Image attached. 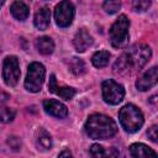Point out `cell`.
<instances>
[{
  "mask_svg": "<svg viewBox=\"0 0 158 158\" xmlns=\"http://www.w3.org/2000/svg\"><path fill=\"white\" fill-rule=\"evenodd\" d=\"M102 7L107 14H116L121 7V1L120 0H105L102 4Z\"/></svg>",
  "mask_w": 158,
  "mask_h": 158,
  "instance_id": "cell-21",
  "label": "cell"
},
{
  "mask_svg": "<svg viewBox=\"0 0 158 158\" xmlns=\"http://www.w3.org/2000/svg\"><path fill=\"white\" fill-rule=\"evenodd\" d=\"M156 84H157V67H152L141 78L137 79L136 88L141 91H146L152 86H154Z\"/></svg>",
  "mask_w": 158,
  "mask_h": 158,
  "instance_id": "cell-10",
  "label": "cell"
},
{
  "mask_svg": "<svg viewBox=\"0 0 158 158\" xmlns=\"http://www.w3.org/2000/svg\"><path fill=\"white\" fill-rule=\"evenodd\" d=\"M148 138L152 141V142H157V138H158V127L156 125H153L151 128H148Z\"/></svg>",
  "mask_w": 158,
  "mask_h": 158,
  "instance_id": "cell-24",
  "label": "cell"
},
{
  "mask_svg": "<svg viewBox=\"0 0 158 158\" xmlns=\"http://www.w3.org/2000/svg\"><path fill=\"white\" fill-rule=\"evenodd\" d=\"M70 156H72V153L69 151H63L59 153V157H70Z\"/></svg>",
  "mask_w": 158,
  "mask_h": 158,
  "instance_id": "cell-25",
  "label": "cell"
},
{
  "mask_svg": "<svg viewBox=\"0 0 158 158\" xmlns=\"http://www.w3.org/2000/svg\"><path fill=\"white\" fill-rule=\"evenodd\" d=\"M20 65L19 59L15 56H9L4 59L2 65V78L6 85L15 86L20 79Z\"/></svg>",
  "mask_w": 158,
  "mask_h": 158,
  "instance_id": "cell-7",
  "label": "cell"
},
{
  "mask_svg": "<svg viewBox=\"0 0 158 158\" xmlns=\"http://www.w3.org/2000/svg\"><path fill=\"white\" fill-rule=\"evenodd\" d=\"M93 42L94 41H93L91 35L86 30H84V28L79 30L77 32L74 40H73V44H74V48H75L77 52H84V51H86L93 44Z\"/></svg>",
  "mask_w": 158,
  "mask_h": 158,
  "instance_id": "cell-12",
  "label": "cell"
},
{
  "mask_svg": "<svg viewBox=\"0 0 158 158\" xmlns=\"http://www.w3.org/2000/svg\"><path fill=\"white\" fill-rule=\"evenodd\" d=\"M85 132L90 138L94 139H106L116 135L117 126L116 122L102 114H93L88 117L85 122Z\"/></svg>",
  "mask_w": 158,
  "mask_h": 158,
  "instance_id": "cell-2",
  "label": "cell"
},
{
  "mask_svg": "<svg viewBox=\"0 0 158 158\" xmlns=\"http://www.w3.org/2000/svg\"><path fill=\"white\" fill-rule=\"evenodd\" d=\"M130 21L125 15H120L110 28V42L115 48H123L128 44Z\"/></svg>",
  "mask_w": 158,
  "mask_h": 158,
  "instance_id": "cell-4",
  "label": "cell"
},
{
  "mask_svg": "<svg viewBox=\"0 0 158 158\" xmlns=\"http://www.w3.org/2000/svg\"><path fill=\"white\" fill-rule=\"evenodd\" d=\"M102 89V99L106 104L110 105H117L122 101L125 96V89L121 84L116 83L112 79H107L102 81L101 85Z\"/></svg>",
  "mask_w": 158,
  "mask_h": 158,
  "instance_id": "cell-6",
  "label": "cell"
},
{
  "mask_svg": "<svg viewBox=\"0 0 158 158\" xmlns=\"http://www.w3.org/2000/svg\"><path fill=\"white\" fill-rule=\"evenodd\" d=\"M44 75H46V69L43 64L38 62L31 63L28 65L27 75L25 79V88L31 93H38L44 81Z\"/></svg>",
  "mask_w": 158,
  "mask_h": 158,
  "instance_id": "cell-5",
  "label": "cell"
},
{
  "mask_svg": "<svg viewBox=\"0 0 158 158\" xmlns=\"http://www.w3.org/2000/svg\"><path fill=\"white\" fill-rule=\"evenodd\" d=\"M35 44H36L37 51L43 56H48L54 51V42L52 41V38H49L47 36L37 38Z\"/></svg>",
  "mask_w": 158,
  "mask_h": 158,
  "instance_id": "cell-15",
  "label": "cell"
},
{
  "mask_svg": "<svg viewBox=\"0 0 158 158\" xmlns=\"http://www.w3.org/2000/svg\"><path fill=\"white\" fill-rule=\"evenodd\" d=\"M68 68L75 75H80V74L85 73V64H84V62L80 58H77V57H73L72 59H69Z\"/></svg>",
  "mask_w": 158,
  "mask_h": 158,
  "instance_id": "cell-19",
  "label": "cell"
},
{
  "mask_svg": "<svg viewBox=\"0 0 158 158\" xmlns=\"http://www.w3.org/2000/svg\"><path fill=\"white\" fill-rule=\"evenodd\" d=\"M36 142H37V146L41 148V149H49L52 147V137L51 135L43 130V128H40L37 131V137H36Z\"/></svg>",
  "mask_w": 158,
  "mask_h": 158,
  "instance_id": "cell-17",
  "label": "cell"
},
{
  "mask_svg": "<svg viewBox=\"0 0 158 158\" xmlns=\"http://www.w3.org/2000/svg\"><path fill=\"white\" fill-rule=\"evenodd\" d=\"M48 89H49L51 93L58 95L59 98H62V99H64V100H70V99H73V96L75 95V90H74L73 88H69V86H58L54 74H52V75L49 77Z\"/></svg>",
  "mask_w": 158,
  "mask_h": 158,
  "instance_id": "cell-11",
  "label": "cell"
},
{
  "mask_svg": "<svg viewBox=\"0 0 158 158\" xmlns=\"http://www.w3.org/2000/svg\"><path fill=\"white\" fill-rule=\"evenodd\" d=\"M75 9L69 0L60 1L54 10V20L59 27H68L74 19Z\"/></svg>",
  "mask_w": 158,
  "mask_h": 158,
  "instance_id": "cell-8",
  "label": "cell"
},
{
  "mask_svg": "<svg viewBox=\"0 0 158 158\" xmlns=\"http://www.w3.org/2000/svg\"><path fill=\"white\" fill-rule=\"evenodd\" d=\"M151 6V0H132V7L137 12H143Z\"/></svg>",
  "mask_w": 158,
  "mask_h": 158,
  "instance_id": "cell-22",
  "label": "cell"
},
{
  "mask_svg": "<svg viewBox=\"0 0 158 158\" xmlns=\"http://www.w3.org/2000/svg\"><path fill=\"white\" fill-rule=\"evenodd\" d=\"M130 152L133 157L137 158H147V157H157V153L143 143H133L130 146Z\"/></svg>",
  "mask_w": 158,
  "mask_h": 158,
  "instance_id": "cell-14",
  "label": "cell"
},
{
  "mask_svg": "<svg viewBox=\"0 0 158 158\" xmlns=\"http://www.w3.org/2000/svg\"><path fill=\"white\" fill-rule=\"evenodd\" d=\"M43 109L47 114L58 117V118H64L68 115V109L64 104L59 102L58 100L54 99H48L43 101Z\"/></svg>",
  "mask_w": 158,
  "mask_h": 158,
  "instance_id": "cell-9",
  "label": "cell"
},
{
  "mask_svg": "<svg viewBox=\"0 0 158 158\" xmlns=\"http://www.w3.org/2000/svg\"><path fill=\"white\" fill-rule=\"evenodd\" d=\"M118 121L126 132L133 133L143 126L144 118L142 111L137 106L127 104L118 111Z\"/></svg>",
  "mask_w": 158,
  "mask_h": 158,
  "instance_id": "cell-3",
  "label": "cell"
},
{
  "mask_svg": "<svg viewBox=\"0 0 158 158\" xmlns=\"http://www.w3.org/2000/svg\"><path fill=\"white\" fill-rule=\"evenodd\" d=\"M90 154L93 156V157H105L107 153L104 151V148L101 147V146H99V144H93L91 147H90Z\"/></svg>",
  "mask_w": 158,
  "mask_h": 158,
  "instance_id": "cell-23",
  "label": "cell"
},
{
  "mask_svg": "<svg viewBox=\"0 0 158 158\" xmlns=\"http://www.w3.org/2000/svg\"><path fill=\"white\" fill-rule=\"evenodd\" d=\"M15 118V111L7 106H0V122L9 123Z\"/></svg>",
  "mask_w": 158,
  "mask_h": 158,
  "instance_id": "cell-20",
  "label": "cell"
},
{
  "mask_svg": "<svg viewBox=\"0 0 158 158\" xmlns=\"http://www.w3.org/2000/svg\"><path fill=\"white\" fill-rule=\"evenodd\" d=\"M4 1H5V0H0V7L2 6V4H4Z\"/></svg>",
  "mask_w": 158,
  "mask_h": 158,
  "instance_id": "cell-26",
  "label": "cell"
},
{
  "mask_svg": "<svg viewBox=\"0 0 158 158\" xmlns=\"http://www.w3.org/2000/svg\"><path fill=\"white\" fill-rule=\"evenodd\" d=\"M110 60V53L107 51H99V52H95L91 57V62H93V65L96 67V68H102L105 65H107Z\"/></svg>",
  "mask_w": 158,
  "mask_h": 158,
  "instance_id": "cell-18",
  "label": "cell"
},
{
  "mask_svg": "<svg viewBox=\"0 0 158 158\" xmlns=\"http://www.w3.org/2000/svg\"><path fill=\"white\" fill-rule=\"evenodd\" d=\"M151 48L147 44H136L125 52L115 63V72H125L131 69H141L151 58Z\"/></svg>",
  "mask_w": 158,
  "mask_h": 158,
  "instance_id": "cell-1",
  "label": "cell"
},
{
  "mask_svg": "<svg viewBox=\"0 0 158 158\" xmlns=\"http://www.w3.org/2000/svg\"><path fill=\"white\" fill-rule=\"evenodd\" d=\"M49 21H51V11L47 7H41L36 14H35V26L43 31L49 26Z\"/></svg>",
  "mask_w": 158,
  "mask_h": 158,
  "instance_id": "cell-13",
  "label": "cell"
},
{
  "mask_svg": "<svg viewBox=\"0 0 158 158\" xmlns=\"http://www.w3.org/2000/svg\"><path fill=\"white\" fill-rule=\"evenodd\" d=\"M11 14L15 19L20 20V21H23L27 19L28 16V6L22 2V1H15L12 5H11Z\"/></svg>",
  "mask_w": 158,
  "mask_h": 158,
  "instance_id": "cell-16",
  "label": "cell"
}]
</instances>
